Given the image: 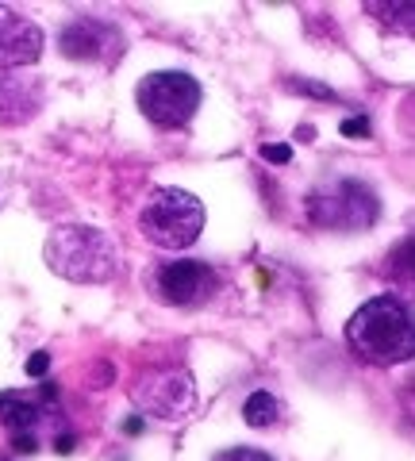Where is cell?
I'll list each match as a JSON object with an SVG mask.
<instances>
[{"label": "cell", "mask_w": 415, "mask_h": 461, "mask_svg": "<svg viewBox=\"0 0 415 461\" xmlns=\"http://www.w3.org/2000/svg\"><path fill=\"white\" fill-rule=\"evenodd\" d=\"M123 430H127V435H139V430H142V415H131V420L123 423Z\"/></svg>", "instance_id": "ffe728a7"}, {"label": "cell", "mask_w": 415, "mask_h": 461, "mask_svg": "<svg viewBox=\"0 0 415 461\" xmlns=\"http://www.w3.org/2000/svg\"><path fill=\"white\" fill-rule=\"evenodd\" d=\"M293 89L296 93H311V96H320V100H335V93L327 89V85H316V81H293Z\"/></svg>", "instance_id": "ac0fdd59"}, {"label": "cell", "mask_w": 415, "mask_h": 461, "mask_svg": "<svg viewBox=\"0 0 415 461\" xmlns=\"http://www.w3.org/2000/svg\"><path fill=\"white\" fill-rule=\"evenodd\" d=\"M242 420H247L250 427H274V423L281 420V403H277V396L254 393L247 403H242Z\"/></svg>", "instance_id": "7c38bea8"}, {"label": "cell", "mask_w": 415, "mask_h": 461, "mask_svg": "<svg viewBox=\"0 0 415 461\" xmlns=\"http://www.w3.org/2000/svg\"><path fill=\"white\" fill-rule=\"evenodd\" d=\"M12 446H16V454H35V450H39L35 435H27V430H23V435H16V438H12Z\"/></svg>", "instance_id": "d6986e66"}, {"label": "cell", "mask_w": 415, "mask_h": 461, "mask_svg": "<svg viewBox=\"0 0 415 461\" xmlns=\"http://www.w3.org/2000/svg\"><path fill=\"white\" fill-rule=\"evenodd\" d=\"M54 450H59V454H69V450H74V438H69V435H62L59 442H54Z\"/></svg>", "instance_id": "44dd1931"}, {"label": "cell", "mask_w": 415, "mask_h": 461, "mask_svg": "<svg viewBox=\"0 0 415 461\" xmlns=\"http://www.w3.org/2000/svg\"><path fill=\"white\" fill-rule=\"evenodd\" d=\"M381 277L396 288L392 296H400V300L415 296V235H404L389 254H384Z\"/></svg>", "instance_id": "30bf717a"}, {"label": "cell", "mask_w": 415, "mask_h": 461, "mask_svg": "<svg viewBox=\"0 0 415 461\" xmlns=\"http://www.w3.org/2000/svg\"><path fill=\"white\" fill-rule=\"evenodd\" d=\"M369 131H374V127H369L365 115H350V120H342V135L347 139H369Z\"/></svg>", "instance_id": "9a60e30c"}, {"label": "cell", "mask_w": 415, "mask_h": 461, "mask_svg": "<svg viewBox=\"0 0 415 461\" xmlns=\"http://www.w3.org/2000/svg\"><path fill=\"white\" fill-rule=\"evenodd\" d=\"M365 12L369 16H377L384 27H396V32L415 35V23H411L415 5H365Z\"/></svg>", "instance_id": "4fadbf2b"}, {"label": "cell", "mask_w": 415, "mask_h": 461, "mask_svg": "<svg viewBox=\"0 0 415 461\" xmlns=\"http://www.w3.org/2000/svg\"><path fill=\"white\" fill-rule=\"evenodd\" d=\"M47 266L59 277L74 281V285H104L120 273V250L100 227H85V223H66L54 227L47 247H42Z\"/></svg>", "instance_id": "7a4b0ae2"}, {"label": "cell", "mask_w": 415, "mask_h": 461, "mask_svg": "<svg viewBox=\"0 0 415 461\" xmlns=\"http://www.w3.org/2000/svg\"><path fill=\"white\" fill-rule=\"evenodd\" d=\"M350 350L369 366H400L415 357V312L408 300L381 293L365 300L347 323Z\"/></svg>", "instance_id": "6da1fadb"}, {"label": "cell", "mask_w": 415, "mask_h": 461, "mask_svg": "<svg viewBox=\"0 0 415 461\" xmlns=\"http://www.w3.org/2000/svg\"><path fill=\"white\" fill-rule=\"evenodd\" d=\"M150 293L162 300V304L174 308H196L220 288V273L208 262H196V258H185V262H162L150 269Z\"/></svg>", "instance_id": "8992f818"}, {"label": "cell", "mask_w": 415, "mask_h": 461, "mask_svg": "<svg viewBox=\"0 0 415 461\" xmlns=\"http://www.w3.org/2000/svg\"><path fill=\"white\" fill-rule=\"evenodd\" d=\"M59 47H62L66 58H77V62H108V58L120 54L123 39H120V32L112 23L93 20V16H81V20L62 27Z\"/></svg>", "instance_id": "ba28073f"}, {"label": "cell", "mask_w": 415, "mask_h": 461, "mask_svg": "<svg viewBox=\"0 0 415 461\" xmlns=\"http://www.w3.org/2000/svg\"><path fill=\"white\" fill-rule=\"evenodd\" d=\"M135 403L147 415H158V420H181L193 408V377L181 369H154L142 373L131 388Z\"/></svg>", "instance_id": "52a82bcc"}, {"label": "cell", "mask_w": 415, "mask_h": 461, "mask_svg": "<svg viewBox=\"0 0 415 461\" xmlns=\"http://www.w3.org/2000/svg\"><path fill=\"white\" fill-rule=\"evenodd\" d=\"M42 54V27L27 20L23 12L0 5V69H20L39 62Z\"/></svg>", "instance_id": "9c48e42d"}, {"label": "cell", "mask_w": 415, "mask_h": 461, "mask_svg": "<svg viewBox=\"0 0 415 461\" xmlns=\"http://www.w3.org/2000/svg\"><path fill=\"white\" fill-rule=\"evenodd\" d=\"M262 158H266V162H274V166H284L293 158V147H289V142H266Z\"/></svg>", "instance_id": "2e32d148"}, {"label": "cell", "mask_w": 415, "mask_h": 461, "mask_svg": "<svg viewBox=\"0 0 415 461\" xmlns=\"http://www.w3.org/2000/svg\"><path fill=\"white\" fill-rule=\"evenodd\" d=\"M39 420V403L23 393H0V423H8L16 435H23L27 427Z\"/></svg>", "instance_id": "8fae6325"}, {"label": "cell", "mask_w": 415, "mask_h": 461, "mask_svg": "<svg viewBox=\"0 0 415 461\" xmlns=\"http://www.w3.org/2000/svg\"><path fill=\"white\" fill-rule=\"evenodd\" d=\"M135 100L154 127H189L200 100H204V89H200V81L193 74L158 69V74H147L139 81Z\"/></svg>", "instance_id": "5b68a950"}, {"label": "cell", "mask_w": 415, "mask_h": 461, "mask_svg": "<svg viewBox=\"0 0 415 461\" xmlns=\"http://www.w3.org/2000/svg\"><path fill=\"white\" fill-rule=\"evenodd\" d=\"M23 369H27V377H42V373L50 369V354H42V350H39V354H32V357H27V366H23Z\"/></svg>", "instance_id": "e0dca14e"}, {"label": "cell", "mask_w": 415, "mask_h": 461, "mask_svg": "<svg viewBox=\"0 0 415 461\" xmlns=\"http://www.w3.org/2000/svg\"><path fill=\"white\" fill-rule=\"evenodd\" d=\"M212 461H274V457L262 454V450H250V446H231V450L216 454Z\"/></svg>", "instance_id": "5bb4252c"}, {"label": "cell", "mask_w": 415, "mask_h": 461, "mask_svg": "<svg viewBox=\"0 0 415 461\" xmlns=\"http://www.w3.org/2000/svg\"><path fill=\"white\" fill-rule=\"evenodd\" d=\"M304 212H308L311 223L327 227V230H365V227L377 223L381 200L365 181L335 177V181H323L320 189L308 193Z\"/></svg>", "instance_id": "277c9868"}, {"label": "cell", "mask_w": 415, "mask_h": 461, "mask_svg": "<svg viewBox=\"0 0 415 461\" xmlns=\"http://www.w3.org/2000/svg\"><path fill=\"white\" fill-rule=\"evenodd\" d=\"M139 230L162 250H185L204 230V204L185 189H154L139 212Z\"/></svg>", "instance_id": "3957f363"}]
</instances>
